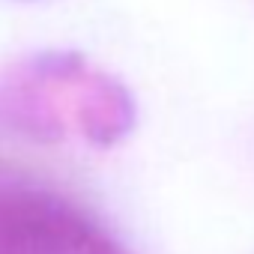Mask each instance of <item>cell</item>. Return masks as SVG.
<instances>
[{"instance_id": "1", "label": "cell", "mask_w": 254, "mask_h": 254, "mask_svg": "<svg viewBox=\"0 0 254 254\" xmlns=\"http://www.w3.org/2000/svg\"><path fill=\"white\" fill-rule=\"evenodd\" d=\"M135 105L120 81L75 54H39L0 75V129L60 138L66 129L114 144L132 126Z\"/></svg>"}, {"instance_id": "2", "label": "cell", "mask_w": 254, "mask_h": 254, "mask_svg": "<svg viewBox=\"0 0 254 254\" xmlns=\"http://www.w3.org/2000/svg\"><path fill=\"white\" fill-rule=\"evenodd\" d=\"M0 254H129L66 194L0 171Z\"/></svg>"}]
</instances>
